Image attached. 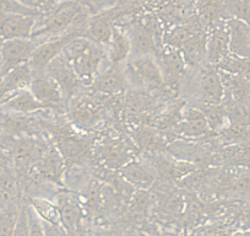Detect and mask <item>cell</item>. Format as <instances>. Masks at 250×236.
Here are the masks:
<instances>
[{
	"mask_svg": "<svg viewBox=\"0 0 250 236\" xmlns=\"http://www.w3.org/2000/svg\"><path fill=\"white\" fill-rule=\"evenodd\" d=\"M151 196L145 189H138L131 197L130 201V211L134 214H145L151 207Z\"/></svg>",
	"mask_w": 250,
	"mask_h": 236,
	"instance_id": "836d02e7",
	"label": "cell"
},
{
	"mask_svg": "<svg viewBox=\"0 0 250 236\" xmlns=\"http://www.w3.org/2000/svg\"><path fill=\"white\" fill-rule=\"evenodd\" d=\"M126 76L148 90H160L166 86L162 71L153 55L131 58L126 64Z\"/></svg>",
	"mask_w": 250,
	"mask_h": 236,
	"instance_id": "5b68a950",
	"label": "cell"
},
{
	"mask_svg": "<svg viewBox=\"0 0 250 236\" xmlns=\"http://www.w3.org/2000/svg\"><path fill=\"white\" fill-rule=\"evenodd\" d=\"M28 226H30V236H47L44 224L31 207H28Z\"/></svg>",
	"mask_w": 250,
	"mask_h": 236,
	"instance_id": "e575fe53",
	"label": "cell"
},
{
	"mask_svg": "<svg viewBox=\"0 0 250 236\" xmlns=\"http://www.w3.org/2000/svg\"><path fill=\"white\" fill-rule=\"evenodd\" d=\"M92 16L90 9L79 1H64L53 4L47 10L38 14L31 41L40 43L65 33L74 26Z\"/></svg>",
	"mask_w": 250,
	"mask_h": 236,
	"instance_id": "6da1fadb",
	"label": "cell"
},
{
	"mask_svg": "<svg viewBox=\"0 0 250 236\" xmlns=\"http://www.w3.org/2000/svg\"><path fill=\"white\" fill-rule=\"evenodd\" d=\"M13 159H11L10 154L5 150L4 148L0 146V167H8V166H13Z\"/></svg>",
	"mask_w": 250,
	"mask_h": 236,
	"instance_id": "ab89813d",
	"label": "cell"
},
{
	"mask_svg": "<svg viewBox=\"0 0 250 236\" xmlns=\"http://www.w3.org/2000/svg\"><path fill=\"white\" fill-rule=\"evenodd\" d=\"M64 236H69V235H66V234H65V235H64Z\"/></svg>",
	"mask_w": 250,
	"mask_h": 236,
	"instance_id": "7dc6e473",
	"label": "cell"
},
{
	"mask_svg": "<svg viewBox=\"0 0 250 236\" xmlns=\"http://www.w3.org/2000/svg\"><path fill=\"white\" fill-rule=\"evenodd\" d=\"M20 211L21 207H18L15 203L0 208V236H13Z\"/></svg>",
	"mask_w": 250,
	"mask_h": 236,
	"instance_id": "f546056e",
	"label": "cell"
},
{
	"mask_svg": "<svg viewBox=\"0 0 250 236\" xmlns=\"http://www.w3.org/2000/svg\"><path fill=\"white\" fill-rule=\"evenodd\" d=\"M58 211L60 214V220L65 234L69 236L75 233L83 220V211L78 198L71 194H62L58 199Z\"/></svg>",
	"mask_w": 250,
	"mask_h": 236,
	"instance_id": "e0dca14e",
	"label": "cell"
},
{
	"mask_svg": "<svg viewBox=\"0 0 250 236\" xmlns=\"http://www.w3.org/2000/svg\"><path fill=\"white\" fill-rule=\"evenodd\" d=\"M226 20L235 19L250 25V0H223Z\"/></svg>",
	"mask_w": 250,
	"mask_h": 236,
	"instance_id": "4dcf8cb0",
	"label": "cell"
},
{
	"mask_svg": "<svg viewBox=\"0 0 250 236\" xmlns=\"http://www.w3.org/2000/svg\"><path fill=\"white\" fill-rule=\"evenodd\" d=\"M3 106L8 108L9 111L21 113V115H28V113H33L36 111L45 108V106L42 105L28 89L19 91L18 94L11 96Z\"/></svg>",
	"mask_w": 250,
	"mask_h": 236,
	"instance_id": "603a6c76",
	"label": "cell"
},
{
	"mask_svg": "<svg viewBox=\"0 0 250 236\" xmlns=\"http://www.w3.org/2000/svg\"><path fill=\"white\" fill-rule=\"evenodd\" d=\"M36 47H37L36 43L30 38L28 40H10L1 43L0 45V58H1L0 74L28 63Z\"/></svg>",
	"mask_w": 250,
	"mask_h": 236,
	"instance_id": "52a82bcc",
	"label": "cell"
},
{
	"mask_svg": "<svg viewBox=\"0 0 250 236\" xmlns=\"http://www.w3.org/2000/svg\"><path fill=\"white\" fill-rule=\"evenodd\" d=\"M0 10L11 11V13L19 14H27V15H38V14H40V11L26 8V6L18 3L15 0H0Z\"/></svg>",
	"mask_w": 250,
	"mask_h": 236,
	"instance_id": "d590c367",
	"label": "cell"
},
{
	"mask_svg": "<svg viewBox=\"0 0 250 236\" xmlns=\"http://www.w3.org/2000/svg\"><path fill=\"white\" fill-rule=\"evenodd\" d=\"M105 46L87 37L76 38L70 43L62 55L74 69L83 83L92 84L93 80L107 68L108 54ZM109 62V61H108Z\"/></svg>",
	"mask_w": 250,
	"mask_h": 236,
	"instance_id": "7a4b0ae2",
	"label": "cell"
},
{
	"mask_svg": "<svg viewBox=\"0 0 250 236\" xmlns=\"http://www.w3.org/2000/svg\"><path fill=\"white\" fill-rule=\"evenodd\" d=\"M198 236H232V233L228 229L223 228V226L222 228L212 226V228H208L206 230H204Z\"/></svg>",
	"mask_w": 250,
	"mask_h": 236,
	"instance_id": "f35d334b",
	"label": "cell"
},
{
	"mask_svg": "<svg viewBox=\"0 0 250 236\" xmlns=\"http://www.w3.org/2000/svg\"><path fill=\"white\" fill-rule=\"evenodd\" d=\"M83 202L87 208L92 209V211H97L100 207L102 206L103 202V192H102V185L97 181H92L87 185L85 189V192L83 194Z\"/></svg>",
	"mask_w": 250,
	"mask_h": 236,
	"instance_id": "d6a6232c",
	"label": "cell"
},
{
	"mask_svg": "<svg viewBox=\"0 0 250 236\" xmlns=\"http://www.w3.org/2000/svg\"><path fill=\"white\" fill-rule=\"evenodd\" d=\"M232 236H250V233H237L232 234Z\"/></svg>",
	"mask_w": 250,
	"mask_h": 236,
	"instance_id": "7bdbcfd3",
	"label": "cell"
},
{
	"mask_svg": "<svg viewBox=\"0 0 250 236\" xmlns=\"http://www.w3.org/2000/svg\"><path fill=\"white\" fill-rule=\"evenodd\" d=\"M175 131L180 136L199 138L210 133L211 127L203 111L198 108H188L183 111L182 121L175 127Z\"/></svg>",
	"mask_w": 250,
	"mask_h": 236,
	"instance_id": "2e32d148",
	"label": "cell"
},
{
	"mask_svg": "<svg viewBox=\"0 0 250 236\" xmlns=\"http://www.w3.org/2000/svg\"><path fill=\"white\" fill-rule=\"evenodd\" d=\"M107 54L109 64H123L131 57V42L128 33L122 27L115 26L112 38L107 45Z\"/></svg>",
	"mask_w": 250,
	"mask_h": 236,
	"instance_id": "d6986e66",
	"label": "cell"
},
{
	"mask_svg": "<svg viewBox=\"0 0 250 236\" xmlns=\"http://www.w3.org/2000/svg\"><path fill=\"white\" fill-rule=\"evenodd\" d=\"M47 145L37 139L23 137L13 139L8 143L5 150L10 154L13 163L19 167H28L36 161H40L44 154Z\"/></svg>",
	"mask_w": 250,
	"mask_h": 236,
	"instance_id": "ba28073f",
	"label": "cell"
},
{
	"mask_svg": "<svg viewBox=\"0 0 250 236\" xmlns=\"http://www.w3.org/2000/svg\"><path fill=\"white\" fill-rule=\"evenodd\" d=\"M30 207L40 216V219L43 223L49 224V225L55 226V228L62 229V220H60V214L59 211H58L57 204L52 203L50 201L42 198V197H37V198L31 199Z\"/></svg>",
	"mask_w": 250,
	"mask_h": 236,
	"instance_id": "83f0119b",
	"label": "cell"
},
{
	"mask_svg": "<svg viewBox=\"0 0 250 236\" xmlns=\"http://www.w3.org/2000/svg\"><path fill=\"white\" fill-rule=\"evenodd\" d=\"M95 236H113V235L109 233H98V234H95Z\"/></svg>",
	"mask_w": 250,
	"mask_h": 236,
	"instance_id": "ee69618b",
	"label": "cell"
},
{
	"mask_svg": "<svg viewBox=\"0 0 250 236\" xmlns=\"http://www.w3.org/2000/svg\"><path fill=\"white\" fill-rule=\"evenodd\" d=\"M11 96L13 95L9 93V90L6 89V86L4 85L3 80L0 79V106H3L4 103H5L6 101L11 97Z\"/></svg>",
	"mask_w": 250,
	"mask_h": 236,
	"instance_id": "60d3db41",
	"label": "cell"
},
{
	"mask_svg": "<svg viewBox=\"0 0 250 236\" xmlns=\"http://www.w3.org/2000/svg\"><path fill=\"white\" fill-rule=\"evenodd\" d=\"M64 1H79V3H83L86 5V0H48V3H49L50 5H53V4L64 3Z\"/></svg>",
	"mask_w": 250,
	"mask_h": 236,
	"instance_id": "b9f144b4",
	"label": "cell"
},
{
	"mask_svg": "<svg viewBox=\"0 0 250 236\" xmlns=\"http://www.w3.org/2000/svg\"><path fill=\"white\" fill-rule=\"evenodd\" d=\"M15 1L22 4V5L26 6V8H30L32 9V10L40 11V13L47 10V9L50 6V4L48 3V0H15Z\"/></svg>",
	"mask_w": 250,
	"mask_h": 236,
	"instance_id": "74e56055",
	"label": "cell"
},
{
	"mask_svg": "<svg viewBox=\"0 0 250 236\" xmlns=\"http://www.w3.org/2000/svg\"><path fill=\"white\" fill-rule=\"evenodd\" d=\"M102 110L90 100L80 101L73 110V119L78 126L90 128L101 119Z\"/></svg>",
	"mask_w": 250,
	"mask_h": 236,
	"instance_id": "cb8c5ba5",
	"label": "cell"
},
{
	"mask_svg": "<svg viewBox=\"0 0 250 236\" xmlns=\"http://www.w3.org/2000/svg\"><path fill=\"white\" fill-rule=\"evenodd\" d=\"M229 33V53L238 58L250 59V25L244 21L227 20Z\"/></svg>",
	"mask_w": 250,
	"mask_h": 236,
	"instance_id": "ac0fdd59",
	"label": "cell"
},
{
	"mask_svg": "<svg viewBox=\"0 0 250 236\" xmlns=\"http://www.w3.org/2000/svg\"><path fill=\"white\" fill-rule=\"evenodd\" d=\"M13 236H30V226H28V207L22 206L16 223Z\"/></svg>",
	"mask_w": 250,
	"mask_h": 236,
	"instance_id": "8d00e7d4",
	"label": "cell"
},
{
	"mask_svg": "<svg viewBox=\"0 0 250 236\" xmlns=\"http://www.w3.org/2000/svg\"><path fill=\"white\" fill-rule=\"evenodd\" d=\"M128 76L123 69L122 64H109L97 78L93 80L92 88L97 93L108 94V95H117L123 93L126 89Z\"/></svg>",
	"mask_w": 250,
	"mask_h": 236,
	"instance_id": "5bb4252c",
	"label": "cell"
},
{
	"mask_svg": "<svg viewBox=\"0 0 250 236\" xmlns=\"http://www.w3.org/2000/svg\"><path fill=\"white\" fill-rule=\"evenodd\" d=\"M122 175L125 181L141 189L150 187L156 180V173L152 168L134 160L123 166Z\"/></svg>",
	"mask_w": 250,
	"mask_h": 236,
	"instance_id": "7402d4cb",
	"label": "cell"
},
{
	"mask_svg": "<svg viewBox=\"0 0 250 236\" xmlns=\"http://www.w3.org/2000/svg\"><path fill=\"white\" fill-rule=\"evenodd\" d=\"M228 189L239 196H250V168L233 175L227 185Z\"/></svg>",
	"mask_w": 250,
	"mask_h": 236,
	"instance_id": "1f68e13d",
	"label": "cell"
},
{
	"mask_svg": "<svg viewBox=\"0 0 250 236\" xmlns=\"http://www.w3.org/2000/svg\"><path fill=\"white\" fill-rule=\"evenodd\" d=\"M133 139L135 145L146 153H158L165 148L166 143L162 137L148 127H139L134 131Z\"/></svg>",
	"mask_w": 250,
	"mask_h": 236,
	"instance_id": "d4e9b609",
	"label": "cell"
},
{
	"mask_svg": "<svg viewBox=\"0 0 250 236\" xmlns=\"http://www.w3.org/2000/svg\"><path fill=\"white\" fill-rule=\"evenodd\" d=\"M65 166V159L57 145H50L47 146L44 154L38 161V173L43 180L50 184L62 185Z\"/></svg>",
	"mask_w": 250,
	"mask_h": 236,
	"instance_id": "7c38bea8",
	"label": "cell"
},
{
	"mask_svg": "<svg viewBox=\"0 0 250 236\" xmlns=\"http://www.w3.org/2000/svg\"><path fill=\"white\" fill-rule=\"evenodd\" d=\"M151 236H169V235H166V234H153Z\"/></svg>",
	"mask_w": 250,
	"mask_h": 236,
	"instance_id": "f6af8a7d",
	"label": "cell"
},
{
	"mask_svg": "<svg viewBox=\"0 0 250 236\" xmlns=\"http://www.w3.org/2000/svg\"><path fill=\"white\" fill-rule=\"evenodd\" d=\"M152 170L156 175L161 176L165 180H179L195 171V165L189 163L169 160L163 156H153Z\"/></svg>",
	"mask_w": 250,
	"mask_h": 236,
	"instance_id": "ffe728a7",
	"label": "cell"
},
{
	"mask_svg": "<svg viewBox=\"0 0 250 236\" xmlns=\"http://www.w3.org/2000/svg\"><path fill=\"white\" fill-rule=\"evenodd\" d=\"M206 54H208V62L212 66L220 64L230 54L227 20L210 28L208 40H206Z\"/></svg>",
	"mask_w": 250,
	"mask_h": 236,
	"instance_id": "8fae6325",
	"label": "cell"
},
{
	"mask_svg": "<svg viewBox=\"0 0 250 236\" xmlns=\"http://www.w3.org/2000/svg\"><path fill=\"white\" fill-rule=\"evenodd\" d=\"M128 33L131 42V57L153 55L163 36L162 23L156 13L138 14L134 19L119 26Z\"/></svg>",
	"mask_w": 250,
	"mask_h": 236,
	"instance_id": "3957f363",
	"label": "cell"
},
{
	"mask_svg": "<svg viewBox=\"0 0 250 236\" xmlns=\"http://www.w3.org/2000/svg\"><path fill=\"white\" fill-rule=\"evenodd\" d=\"M87 23L88 19L83 21V23L78 24L76 26H74L73 28L66 31L65 33L57 36L54 38H50V40L45 41V42L40 43L36 47V49L33 50L30 61H28V66L32 69L33 73H42L44 69H47L49 67V64L53 63L65 50V48L73 41H75L76 38H88Z\"/></svg>",
	"mask_w": 250,
	"mask_h": 236,
	"instance_id": "277c9868",
	"label": "cell"
},
{
	"mask_svg": "<svg viewBox=\"0 0 250 236\" xmlns=\"http://www.w3.org/2000/svg\"><path fill=\"white\" fill-rule=\"evenodd\" d=\"M37 16L0 10V45L10 40H31Z\"/></svg>",
	"mask_w": 250,
	"mask_h": 236,
	"instance_id": "8992f818",
	"label": "cell"
},
{
	"mask_svg": "<svg viewBox=\"0 0 250 236\" xmlns=\"http://www.w3.org/2000/svg\"><path fill=\"white\" fill-rule=\"evenodd\" d=\"M157 63L162 71L166 85L174 88L182 83L183 75L185 74V61L179 50L167 46L157 53Z\"/></svg>",
	"mask_w": 250,
	"mask_h": 236,
	"instance_id": "9c48e42d",
	"label": "cell"
},
{
	"mask_svg": "<svg viewBox=\"0 0 250 236\" xmlns=\"http://www.w3.org/2000/svg\"><path fill=\"white\" fill-rule=\"evenodd\" d=\"M222 76V75H221ZM225 91H228L230 100L235 102L250 103V80L240 75L234 74H226L222 76Z\"/></svg>",
	"mask_w": 250,
	"mask_h": 236,
	"instance_id": "484cf974",
	"label": "cell"
},
{
	"mask_svg": "<svg viewBox=\"0 0 250 236\" xmlns=\"http://www.w3.org/2000/svg\"><path fill=\"white\" fill-rule=\"evenodd\" d=\"M58 138H59V142H58L57 148L64 156L65 163L80 159L87 148V143L85 141L73 134H62Z\"/></svg>",
	"mask_w": 250,
	"mask_h": 236,
	"instance_id": "4316f807",
	"label": "cell"
},
{
	"mask_svg": "<svg viewBox=\"0 0 250 236\" xmlns=\"http://www.w3.org/2000/svg\"><path fill=\"white\" fill-rule=\"evenodd\" d=\"M0 71H1V58H0Z\"/></svg>",
	"mask_w": 250,
	"mask_h": 236,
	"instance_id": "bcb514c9",
	"label": "cell"
},
{
	"mask_svg": "<svg viewBox=\"0 0 250 236\" xmlns=\"http://www.w3.org/2000/svg\"><path fill=\"white\" fill-rule=\"evenodd\" d=\"M28 90L45 107L59 105L65 97L58 84L48 74H40V75L33 76Z\"/></svg>",
	"mask_w": 250,
	"mask_h": 236,
	"instance_id": "9a60e30c",
	"label": "cell"
},
{
	"mask_svg": "<svg viewBox=\"0 0 250 236\" xmlns=\"http://www.w3.org/2000/svg\"><path fill=\"white\" fill-rule=\"evenodd\" d=\"M100 159L109 168H122L131 161L129 148L122 141H110L100 146Z\"/></svg>",
	"mask_w": 250,
	"mask_h": 236,
	"instance_id": "44dd1931",
	"label": "cell"
},
{
	"mask_svg": "<svg viewBox=\"0 0 250 236\" xmlns=\"http://www.w3.org/2000/svg\"><path fill=\"white\" fill-rule=\"evenodd\" d=\"M47 69L48 75L58 84L64 96H73L83 83L62 53L53 63L49 64Z\"/></svg>",
	"mask_w": 250,
	"mask_h": 236,
	"instance_id": "30bf717a",
	"label": "cell"
},
{
	"mask_svg": "<svg viewBox=\"0 0 250 236\" xmlns=\"http://www.w3.org/2000/svg\"><path fill=\"white\" fill-rule=\"evenodd\" d=\"M226 111H227L228 122L232 126L243 127V128L250 127V103L230 101L229 105L226 107Z\"/></svg>",
	"mask_w": 250,
	"mask_h": 236,
	"instance_id": "f1b7e54d",
	"label": "cell"
},
{
	"mask_svg": "<svg viewBox=\"0 0 250 236\" xmlns=\"http://www.w3.org/2000/svg\"><path fill=\"white\" fill-rule=\"evenodd\" d=\"M201 100L208 106H216L222 102L226 95L225 85L220 71L211 64L203 71L199 83Z\"/></svg>",
	"mask_w": 250,
	"mask_h": 236,
	"instance_id": "4fadbf2b",
	"label": "cell"
}]
</instances>
